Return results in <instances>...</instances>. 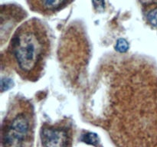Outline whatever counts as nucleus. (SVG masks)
Returning a JSON list of instances; mask_svg holds the SVG:
<instances>
[{
  "mask_svg": "<svg viewBox=\"0 0 157 147\" xmlns=\"http://www.w3.org/2000/svg\"><path fill=\"white\" fill-rule=\"evenodd\" d=\"M50 51V40L44 24L36 18L23 23L15 31L9 47V59L23 79L40 77Z\"/></svg>",
  "mask_w": 157,
  "mask_h": 147,
  "instance_id": "obj_1",
  "label": "nucleus"
},
{
  "mask_svg": "<svg viewBox=\"0 0 157 147\" xmlns=\"http://www.w3.org/2000/svg\"><path fill=\"white\" fill-rule=\"evenodd\" d=\"M22 103L21 110H16L5 123L2 133L3 147H23L30 136L32 128L29 104Z\"/></svg>",
  "mask_w": 157,
  "mask_h": 147,
  "instance_id": "obj_2",
  "label": "nucleus"
},
{
  "mask_svg": "<svg viewBox=\"0 0 157 147\" xmlns=\"http://www.w3.org/2000/svg\"><path fill=\"white\" fill-rule=\"evenodd\" d=\"M43 147H71L72 135L71 129L61 126H45L41 133Z\"/></svg>",
  "mask_w": 157,
  "mask_h": 147,
  "instance_id": "obj_3",
  "label": "nucleus"
},
{
  "mask_svg": "<svg viewBox=\"0 0 157 147\" xmlns=\"http://www.w3.org/2000/svg\"><path fill=\"white\" fill-rule=\"evenodd\" d=\"M30 9L44 15L55 14L62 10L74 0H26Z\"/></svg>",
  "mask_w": 157,
  "mask_h": 147,
  "instance_id": "obj_4",
  "label": "nucleus"
},
{
  "mask_svg": "<svg viewBox=\"0 0 157 147\" xmlns=\"http://www.w3.org/2000/svg\"><path fill=\"white\" fill-rule=\"evenodd\" d=\"M82 140L84 142L87 144H90V145H93L97 146L99 143V138L94 133H88L87 134H84L82 137Z\"/></svg>",
  "mask_w": 157,
  "mask_h": 147,
  "instance_id": "obj_5",
  "label": "nucleus"
},
{
  "mask_svg": "<svg viewBox=\"0 0 157 147\" xmlns=\"http://www.w3.org/2000/svg\"><path fill=\"white\" fill-rule=\"evenodd\" d=\"M147 21L153 27L157 28V7L152 9L147 14Z\"/></svg>",
  "mask_w": 157,
  "mask_h": 147,
  "instance_id": "obj_6",
  "label": "nucleus"
},
{
  "mask_svg": "<svg viewBox=\"0 0 157 147\" xmlns=\"http://www.w3.org/2000/svg\"><path fill=\"white\" fill-rule=\"evenodd\" d=\"M129 48V44L127 42V40L124 39V38H120L117 41L116 44V50L118 51L121 53H124L127 51Z\"/></svg>",
  "mask_w": 157,
  "mask_h": 147,
  "instance_id": "obj_7",
  "label": "nucleus"
},
{
  "mask_svg": "<svg viewBox=\"0 0 157 147\" xmlns=\"http://www.w3.org/2000/svg\"><path fill=\"white\" fill-rule=\"evenodd\" d=\"M94 7L98 12H103L105 8V2L104 0H92Z\"/></svg>",
  "mask_w": 157,
  "mask_h": 147,
  "instance_id": "obj_8",
  "label": "nucleus"
},
{
  "mask_svg": "<svg viewBox=\"0 0 157 147\" xmlns=\"http://www.w3.org/2000/svg\"><path fill=\"white\" fill-rule=\"evenodd\" d=\"M144 6H151L157 4V0H140Z\"/></svg>",
  "mask_w": 157,
  "mask_h": 147,
  "instance_id": "obj_9",
  "label": "nucleus"
},
{
  "mask_svg": "<svg viewBox=\"0 0 157 147\" xmlns=\"http://www.w3.org/2000/svg\"><path fill=\"white\" fill-rule=\"evenodd\" d=\"M11 87H12V82H11L9 80H6V84H5V82L2 81V91L8 90V89L10 88Z\"/></svg>",
  "mask_w": 157,
  "mask_h": 147,
  "instance_id": "obj_10",
  "label": "nucleus"
}]
</instances>
